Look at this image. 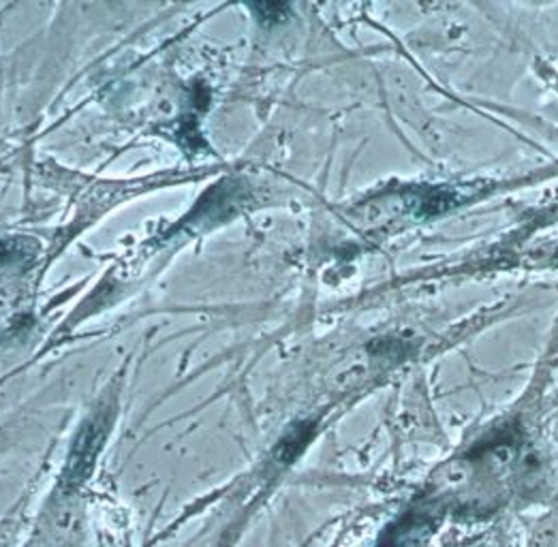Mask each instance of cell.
I'll use <instances>...</instances> for the list:
<instances>
[{"mask_svg":"<svg viewBox=\"0 0 558 547\" xmlns=\"http://www.w3.org/2000/svg\"><path fill=\"white\" fill-rule=\"evenodd\" d=\"M112 430V411L95 413L80 430L73 442V449L66 458V466L62 471L64 490H77L95 471V462Z\"/></svg>","mask_w":558,"mask_h":547,"instance_id":"cell-1","label":"cell"},{"mask_svg":"<svg viewBox=\"0 0 558 547\" xmlns=\"http://www.w3.org/2000/svg\"><path fill=\"white\" fill-rule=\"evenodd\" d=\"M435 513L428 509L409 511L381 535L377 547H426L435 533Z\"/></svg>","mask_w":558,"mask_h":547,"instance_id":"cell-2","label":"cell"},{"mask_svg":"<svg viewBox=\"0 0 558 547\" xmlns=\"http://www.w3.org/2000/svg\"><path fill=\"white\" fill-rule=\"evenodd\" d=\"M460 202L458 193L444 186L430 189H409L398 195V206H404V212L415 219H430L451 210Z\"/></svg>","mask_w":558,"mask_h":547,"instance_id":"cell-3","label":"cell"},{"mask_svg":"<svg viewBox=\"0 0 558 547\" xmlns=\"http://www.w3.org/2000/svg\"><path fill=\"white\" fill-rule=\"evenodd\" d=\"M242 202V191L235 182H225L215 186L195 208V212L184 220V224H199V222H219L227 219Z\"/></svg>","mask_w":558,"mask_h":547,"instance_id":"cell-4","label":"cell"},{"mask_svg":"<svg viewBox=\"0 0 558 547\" xmlns=\"http://www.w3.org/2000/svg\"><path fill=\"white\" fill-rule=\"evenodd\" d=\"M315 437V424L313 422H300L295 426H291L284 437L280 438L277 449H275V460L287 466L291 462H295L302 451L306 449V445Z\"/></svg>","mask_w":558,"mask_h":547,"instance_id":"cell-5","label":"cell"},{"mask_svg":"<svg viewBox=\"0 0 558 547\" xmlns=\"http://www.w3.org/2000/svg\"><path fill=\"white\" fill-rule=\"evenodd\" d=\"M251 11H255V15L262 24L272 26V24H279V22L287 20L289 4H284V2H257V4H251Z\"/></svg>","mask_w":558,"mask_h":547,"instance_id":"cell-6","label":"cell"},{"mask_svg":"<svg viewBox=\"0 0 558 547\" xmlns=\"http://www.w3.org/2000/svg\"><path fill=\"white\" fill-rule=\"evenodd\" d=\"M35 253L33 242L26 240H0V262H17V259H28Z\"/></svg>","mask_w":558,"mask_h":547,"instance_id":"cell-7","label":"cell"}]
</instances>
